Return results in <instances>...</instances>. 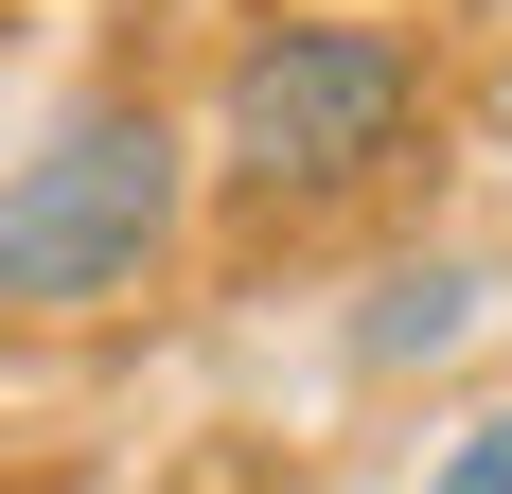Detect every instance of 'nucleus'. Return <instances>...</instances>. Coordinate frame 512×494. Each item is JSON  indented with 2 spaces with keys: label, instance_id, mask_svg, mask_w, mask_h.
Wrapping results in <instances>:
<instances>
[{
  "label": "nucleus",
  "instance_id": "nucleus-1",
  "mask_svg": "<svg viewBox=\"0 0 512 494\" xmlns=\"http://www.w3.org/2000/svg\"><path fill=\"white\" fill-rule=\"evenodd\" d=\"M177 212H195V142L159 106H71L18 177H0V300L18 318H89V300H142L177 265Z\"/></svg>",
  "mask_w": 512,
  "mask_h": 494
},
{
  "label": "nucleus",
  "instance_id": "nucleus-2",
  "mask_svg": "<svg viewBox=\"0 0 512 494\" xmlns=\"http://www.w3.org/2000/svg\"><path fill=\"white\" fill-rule=\"evenodd\" d=\"M407 106H424L407 36H371V18H265L230 53V89H212V177L265 195V212H318V195H354L371 159L407 142Z\"/></svg>",
  "mask_w": 512,
  "mask_h": 494
},
{
  "label": "nucleus",
  "instance_id": "nucleus-3",
  "mask_svg": "<svg viewBox=\"0 0 512 494\" xmlns=\"http://www.w3.org/2000/svg\"><path fill=\"white\" fill-rule=\"evenodd\" d=\"M460 318H477L460 265H389V283H371V318H354V353H371V371H407V353H442Z\"/></svg>",
  "mask_w": 512,
  "mask_h": 494
},
{
  "label": "nucleus",
  "instance_id": "nucleus-4",
  "mask_svg": "<svg viewBox=\"0 0 512 494\" xmlns=\"http://www.w3.org/2000/svg\"><path fill=\"white\" fill-rule=\"evenodd\" d=\"M424 494H512V406H495V424H477V442L442 459V477H424Z\"/></svg>",
  "mask_w": 512,
  "mask_h": 494
}]
</instances>
